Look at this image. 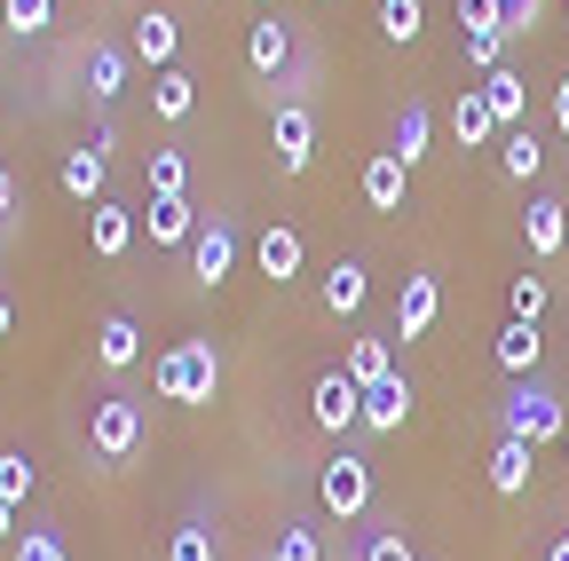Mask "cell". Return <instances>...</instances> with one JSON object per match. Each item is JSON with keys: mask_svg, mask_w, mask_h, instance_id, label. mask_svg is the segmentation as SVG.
I'll list each match as a JSON object with an SVG mask.
<instances>
[{"mask_svg": "<svg viewBox=\"0 0 569 561\" xmlns=\"http://www.w3.org/2000/svg\"><path fill=\"white\" fill-rule=\"evenodd\" d=\"M0 24H9L17 40H40L56 24V0H0Z\"/></svg>", "mask_w": 569, "mask_h": 561, "instance_id": "obj_30", "label": "cell"}, {"mask_svg": "<svg viewBox=\"0 0 569 561\" xmlns=\"http://www.w3.org/2000/svg\"><path fill=\"white\" fill-rule=\"evenodd\" d=\"M174 48H182V24H174L167 9H142V17H134V56L151 63V72H167Z\"/></svg>", "mask_w": 569, "mask_h": 561, "instance_id": "obj_14", "label": "cell"}, {"mask_svg": "<svg viewBox=\"0 0 569 561\" xmlns=\"http://www.w3.org/2000/svg\"><path fill=\"white\" fill-rule=\"evenodd\" d=\"M159 403H213V388H222V357H213V340H174L159 372H151Z\"/></svg>", "mask_w": 569, "mask_h": 561, "instance_id": "obj_1", "label": "cell"}, {"mask_svg": "<svg viewBox=\"0 0 569 561\" xmlns=\"http://www.w3.org/2000/svg\"><path fill=\"white\" fill-rule=\"evenodd\" d=\"M498 167H507L515 182H530L546 167V143H538V127H507V151H498Z\"/></svg>", "mask_w": 569, "mask_h": 561, "instance_id": "obj_28", "label": "cell"}, {"mask_svg": "<svg viewBox=\"0 0 569 561\" xmlns=\"http://www.w3.org/2000/svg\"><path fill=\"white\" fill-rule=\"evenodd\" d=\"M167 561H213V530H174V545H167Z\"/></svg>", "mask_w": 569, "mask_h": 561, "instance_id": "obj_35", "label": "cell"}, {"mask_svg": "<svg viewBox=\"0 0 569 561\" xmlns=\"http://www.w3.org/2000/svg\"><path fill=\"white\" fill-rule=\"evenodd\" d=\"M88 246H96V261H119V253L134 246V214H127V206H111V198H96V206H88Z\"/></svg>", "mask_w": 569, "mask_h": 561, "instance_id": "obj_11", "label": "cell"}, {"mask_svg": "<svg viewBox=\"0 0 569 561\" xmlns=\"http://www.w3.org/2000/svg\"><path fill=\"white\" fill-rule=\"evenodd\" d=\"M411 419V380L396 372V380H380V388H365V419H356V428H372V435H396Z\"/></svg>", "mask_w": 569, "mask_h": 561, "instance_id": "obj_10", "label": "cell"}, {"mask_svg": "<svg viewBox=\"0 0 569 561\" xmlns=\"http://www.w3.org/2000/svg\"><path fill=\"white\" fill-rule=\"evenodd\" d=\"M348 380H356V388L396 380V348H388V340H356V348H348Z\"/></svg>", "mask_w": 569, "mask_h": 561, "instance_id": "obj_26", "label": "cell"}, {"mask_svg": "<svg viewBox=\"0 0 569 561\" xmlns=\"http://www.w3.org/2000/svg\"><path fill=\"white\" fill-rule=\"evenodd\" d=\"M561 451H569V435H561Z\"/></svg>", "mask_w": 569, "mask_h": 561, "instance_id": "obj_45", "label": "cell"}, {"mask_svg": "<svg viewBox=\"0 0 569 561\" xmlns=\"http://www.w3.org/2000/svg\"><path fill=\"white\" fill-rule=\"evenodd\" d=\"M515 317H546V277H515Z\"/></svg>", "mask_w": 569, "mask_h": 561, "instance_id": "obj_37", "label": "cell"}, {"mask_svg": "<svg viewBox=\"0 0 569 561\" xmlns=\"http://www.w3.org/2000/svg\"><path fill=\"white\" fill-rule=\"evenodd\" d=\"M561 9H569V0H561Z\"/></svg>", "mask_w": 569, "mask_h": 561, "instance_id": "obj_46", "label": "cell"}, {"mask_svg": "<svg viewBox=\"0 0 569 561\" xmlns=\"http://www.w3.org/2000/svg\"><path fill=\"white\" fill-rule=\"evenodd\" d=\"M0 538H17V507L9 499H0Z\"/></svg>", "mask_w": 569, "mask_h": 561, "instance_id": "obj_42", "label": "cell"}, {"mask_svg": "<svg viewBox=\"0 0 569 561\" xmlns=\"http://www.w3.org/2000/svg\"><path fill=\"white\" fill-rule=\"evenodd\" d=\"M538 324L530 317H507V332H498V348H490V357H498V372H515V380H530L538 372Z\"/></svg>", "mask_w": 569, "mask_h": 561, "instance_id": "obj_15", "label": "cell"}, {"mask_svg": "<svg viewBox=\"0 0 569 561\" xmlns=\"http://www.w3.org/2000/svg\"><path fill=\"white\" fill-rule=\"evenodd\" d=\"M403 182H411V167H403L396 151H372L365 174H356V190H365L372 214H403Z\"/></svg>", "mask_w": 569, "mask_h": 561, "instance_id": "obj_7", "label": "cell"}, {"mask_svg": "<svg viewBox=\"0 0 569 561\" xmlns=\"http://www.w3.org/2000/svg\"><path fill=\"white\" fill-rule=\"evenodd\" d=\"M443 293H436V277H403V293H396V340H419L427 324H436Z\"/></svg>", "mask_w": 569, "mask_h": 561, "instance_id": "obj_13", "label": "cell"}, {"mask_svg": "<svg viewBox=\"0 0 569 561\" xmlns=\"http://www.w3.org/2000/svg\"><path fill=\"white\" fill-rule=\"evenodd\" d=\"M419 17H427L419 0H380V32H388L396 48H411V40H419Z\"/></svg>", "mask_w": 569, "mask_h": 561, "instance_id": "obj_32", "label": "cell"}, {"mask_svg": "<svg viewBox=\"0 0 569 561\" xmlns=\"http://www.w3.org/2000/svg\"><path fill=\"white\" fill-rule=\"evenodd\" d=\"M96 357H103V372H127V364L142 357V332H134V317H103V324H96Z\"/></svg>", "mask_w": 569, "mask_h": 561, "instance_id": "obj_22", "label": "cell"}, {"mask_svg": "<svg viewBox=\"0 0 569 561\" xmlns=\"http://www.w3.org/2000/svg\"><path fill=\"white\" fill-rule=\"evenodd\" d=\"M63 190L71 198H103V143H80V151H63Z\"/></svg>", "mask_w": 569, "mask_h": 561, "instance_id": "obj_24", "label": "cell"}, {"mask_svg": "<svg viewBox=\"0 0 569 561\" xmlns=\"http://www.w3.org/2000/svg\"><path fill=\"white\" fill-rule=\"evenodd\" d=\"M151 111H159V119H167V127H182V119H190V111H198V80H190V72H182V63H167V72H159V80H151Z\"/></svg>", "mask_w": 569, "mask_h": 561, "instance_id": "obj_19", "label": "cell"}, {"mask_svg": "<svg viewBox=\"0 0 569 561\" xmlns=\"http://www.w3.org/2000/svg\"><path fill=\"white\" fill-rule=\"evenodd\" d=\"M427 134H436L427 103H403V111H396V159H403V167H419V159H427Z\"/></svg>", "mask_w": 569, "mask_h": 561, "instance_id": "obj_27", "label": "cell"}, {"mask_svg": "<svg viewBox=\"0 0 569 561\" xmlns=\"http://www.w3.org/2000/svg\"><path fill=\"white\" fill-rule=\"evenodd\" d=\"M17 561H63V538L56 530H24L17 538Z\"/></svg>", "mask_w": 569, "mask_h": 561, "instance_id": "obj_36", "label": "cell"}, {"mask_svg": "<svg viewBox=\"0 0 569 561\" xmlns=\"http://www.w3.org/2000/svg\"><path fill=\"white\" fill-rule=\"evenodd\" d=\"M482 103L498 111V127H522V111H530V80L515 72V63H498V72H482Z\"/></svg>", "mask_w": 569, "mask_h": 561, "instance_id": "obj_16", "label": "cell"}, {"mask_svg": "<svg viewBox=\"0 0 569 561\" xmlns=\"http://www.w3.org/2000/svg\"><path fill=\"white\" fill-rule=\"evenodd\" d=\"M451 134H459V151H482L490 134H507V127H498V111H490V103H482V88H475V96H459V111H451Z\"/></svg>", "mask_w": 569, "mask_h": 561, "instance_id": "obj_23", "label": "cell"}, {"mask_svg": "<svg viewBox=\"0 0 569 561\" xmlns=\"http://www.w3.org/2000/svg\"><path fill=\"white\" fill-rule=\"evenodd\" d=\"M490 490H498V499H522V490H530V443L498 435V451H490Z\"/></svg>", "mask_w": 569, "mask_h": 561, "instance_id": "obj_21", "label": "cell"}, {"mask_svg": "<svg viewBox=\"0 0 569 561\" xmlns=\"http://www.w3.org/2000/svg\"><path fill=\"white\" fill-rule=\"evenodd\" d=\"M309 411H317V428H356V419H365V388H356L348 372H325L317 380V395H309Z\"/></svg>", "mask_w": 569, "mask_h": 561, "instance_id": "obj_8", "label": "cell"}, {"mask_svg": "<svg viewBox=\"0 0 569 561\" xmlns=\"http://www.w3.org/2000/svg\"><path fill=\"white\" fill-rule=\"evenodd\" d=\"M253 261H261V277H277V285H293V277H301V230L269 222V230H261V246H253Z\"/></svg>", "mask_w": 569, "mask_h": 561, "instance_id": "obj_17", "label": "cell"}, {"mask_svg": "<svg viewBox=\"0 0 569 561\" xmlns=\"http://www.w3.org/2000/svg\"><path fill=\"white\" fill-rule=\"evenodd\" d=\"M190 238H198L190 198H151V246H190Z\"/></svg>", "mask_w": 569, "mask_h": 561, "instance_id": "obj_25", "label": "cell"}, {"mask_svg": "<svg viewBox=\"0 0 569 561\" xmlns=\"http://www.w3.org/2000/svg\"><path fill=\"white\" fill-rule=\"evenodd\" d=\"M230 269H238V230L230 222H213V230L190 238V277H198V285H222Z\"/></svg>", "mask_w": 569, "mask_h": 561, "instance_id": "obj_9", "label": "cell"}, {"mask_svg": "<svg viewBox=\"0 0 569 561\" xmlns=\"http://www.w3.org/2000/svg\"><path fill=\"white\" fill-rule=\"evenodd\" d=\"M277 167L284 174H309V159H317V111L309 103H277Z\"/></svg>", "mask_w": 569, "mask_h": 561, "instance_id": "obj_5", "label": "cell"}, {"mask_svg": "<svg viewBox=\"0 0 569 561\" xmlns=\"http://www.w3.org/2000/svg\"><path fill=\"white\" fill-rule=\"evenodd\" d=\"M119 88H127V48H88V96L111 103Z\"/></svg>", "mask_w": 569, "mask_h": 561, "instance_id": "obj_29", "label": "cell"}, {"mask_svg": "<svg viewBox=\"0 0 569 561\" xmlns=\"http://www.w3.org/2000/svg\"><path fill=\"white\" fill-rule=\"evenodd\" d=\"M546 561H569V538H553V545H546Z\"/></svg>", "mask_w": 569, "mask_h": 561, "instance_id": "obj_43", "label": "cell"}, {"mask_svg": "<svg viewBox=\"0 0 569 561\" xmlns=\"http://www.w3.org/2000/svg\"><path fill=\"white\" fill-rule=\"evenodd\" d=\"M9 324H17V317H9V301H0V332H9Z\"/></svg>", "mask_w": 569, "mask_h": 561, "instance_id": "obj_44", "label": "cell"}, {"mask_svg": "<svg viewBox=\"0 0 569 561\" xmlns=\"http://www.w3.org/2000/svg\"><path fill=\"white\" fill-rule=\"evenodd\" d=\"M498 435H515V443H561L569 435V411H561V395H546L538 380H522L515 395H507V411H498Z\"/></svg>", "mask_w": 569, "mask_h": 561, "instance_id": "obj_2", "label": "cell"}, {"mask_svg": "<svg viewBox=\"0 0 569 561\" xmlns=\"http://www.w3.org/2000/svg\"><path fill=\"white\" fill-rule=\"evenodd\" d=\"M365 561H411V545H403V530H372V545H365Z\"/></svg>", "mask_w": 569, "mask_h": 561, "instance_id": "obj_38", "label": "cell"}, {"mask_svg": "<svg viewBox=\"0 0 569 561\" xmlns=\"http://www.w3.org/2000/svg\"><path fill=\"white\" fill-rule=\"evenodd\" d=\"M553 127H561V134H569V72H561V80H553Z\"/></svg>", "mask_w": 569, "mask_h": 561, "instance_id": "obj_40", "label": "cell"}, {"mask_svg": "<svg viewBox=\"0 0 569 561\" xmlns=\"http://www.w3.org/2000/svg\"><path fill=\"white\" fill-rule=\"evenodd\" d=\"M277 561H325L317 530H309V522H284V530H277Z\"/></svg>", "mask_w": 569, "mask_h": 561, "instance_id": "obj_34", "label": "cell"}, {"mask_svg": "<svg viewBox=\"0 0 569 561\" xmlns=\"http://www.w3.org/2000/svg\"><path fill=\"white\" fill-rule=\"evenodd\" d=\"M365 293H372L365 261H332V269H325V309H332V317H356V309H365Z\"/></svg>", "mask_w": 569, "mask_h": 561, "instance_id": "obj_20", "label": "cell"}, {"mask_svg": "<svg viewBox=\"0 0 569 561\" xmlns=\"http://www.w3.org/2000/svg\"><path fill=\"white\" fill-rule=\"evenodd\" d=\"M182 190H190L182 151H151V198H182Z\"/></svg>", "mask_w": 569, "mask_h": 561, "instance_id": "obj_33", "label": "cell"}, {"mask_svg": "<svg viewBox=\"0 0 569 561\" xmlns=\"http://www.w3.org/2000/svg\"><path fill=\"white\" fill-rule=\"evenodd\" d=\"M459 32H467V63L475 72H498L507 63V0H459Z\"/></svg>", "mask_w": 569, "mask_h": 561, "instance_id": "obj_3", "label": "cell"}, {"mask_svg": "<svg viewBox=\"0 0 569 561\" xmlns=\"http://www.w3.org/2000/svg\"><path fill=\"white\" fill-rule=\"evenodd\" d=\"M9 214H17V174L0 167V222H9Z\"/></svg>", "mask_w": 569, "mask_h": 561, "instance_id": "obj_41", "label": "cell"}, {"mask_svg": "<svg viewBox=\"0 0 569 561\" xmlns=\"http://www.w3.org/2000/svg\"><path fill=\"white\" fill-rule=\"evenodd\" d=\"M32 482H40V467H32L24 451H0V499L24 507V499H32Z\"/></svg>", "mask_w": 569, "mask_h": 561, "instance_id": "obj_31", "label": "cell"}, {"mask_svg": "<svg viewBox=\"0 0 569 561\" xmlns=\"http://www.w3.org/2000/svg\"><path fill=\"white\" fill-rule=\"evenodd\" d=\"M317 499L340 514V522H356V514H365L372 507V459H356V451H340L325 474H317Z\"/></svg>", "mask_w": 569, "mask_h": 561, "instance_id": "obj_4", "label": "cell"}, {"mask_svg": "<svg viewBox=\"0 0 569 561\" xmlns=\"http://www.w3.org/2000/svg\"><path fill=\"white\" fill-rule=\"evenodd\" d=\"M522 238H530V253H538V261H553V253L569 246V206H561V198H530Z\"/></svg>", "mask_w": 569, "mask_h": 561, "instance_id": "obj_12", "label": "cell"}, {"mask_svg": "<svg viewBox=\"0 0 569 561\" xmlns=\"http://www.w3.org/2000/svg\"><path fill=\"white\" fill-rule=\"evenodd\" d=\"M246 63L269 80V72H284V63H293V32H284V17H261L253 32H246Z\"/></svg>", "mask_w": 569, "mask_h": 561, "instance_id": "obj_18", "label": "cell"}, {"mask_svg": "<svg viewBox=\"0 0 569 561\" xmlns=\"http://www.w3.org/2000/svg\"><path fill=\"white\" fill-rule=\"evenodd\" d=\"M88 435H96V451H103V459H127V451L142 443V403L103 395V403H96V419H88Z\"/></svg>", "mask_w": 569, "mask_h": 561, "instance_id": "obj_6", "label": "cell"}, {"mask_svg": "<svg viewBox=\"0 0 569 561\" xmlns=\"http://www.w3.org/2000/svg\"><path fill=\"white\" fill-rule=\"evenodd\" d=\"M538 9H546V0H507V32H530V24H538Z\"/></svg>", "mask_w": 569, "mask_h": 561, "instance_id": "obj_39", "label": "cell"}]
</instances>
